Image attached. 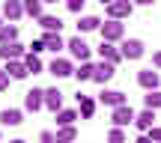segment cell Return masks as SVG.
<instances>
[{
    "label": "cell",
    "mask_w": 161,
    "mask_h": 143,
    "mask_svg": "<svg viewBox=\"0 0 161 143\" xmlns=\"http://www.w3.org/2000/svg\"><path fill=\"white\" fill-rule=\"evenodd\" d=\"M24 45L18 42H9V45H0V60H24Z\"/></svg>",
    "instance_id": "cell-14"
},
{
    "label": "cell",
    "mask_w": 161,
    "mask_h": 143,
    "mask_svg": "<svg viewBox=\"0 0 161 143\" xmlns=\"http://www.w3.org/2000/svg\"><path fill=\"white\" fill-rule=\"evenodd\" d=\"M78 116H80V110H57L54 119H57V125H75Z\"/></svg>",
    "instance_id": "cell-23"
},
{
    "label": "cell",
    "mask_w": 161,
    "mask_h": 143,
    "mask_svg": "<svg viewBox=\"0 0 161 143\" xmlns=\"http://www.w3.org/2000/svg\"><path fill=\"white\" fill-rule=\"evenodd\" d=\"M9 72H6V69H0V92H3V90H9Z\"/></svg>",
    "instance_id": "cell-30"
},
{
    "label": "cell",
    "mask_w": 161,
    "mask_h": 143,
    "mask_svg": "<svg viewBox=\"0 0 161 143\" xmlns=\"http://www.w3.org/2000/svg\"><path fill=\"white\" fill-rule=\"evenodd\" d=\"M155 0H134V6H152Z\"/></svg>",
    "instance_id": "cell-37"
},
{
    "label": "cell",
    "mask_w": 161,
    "mask_h": 143,
    "mask_svg": "<svg viewBox=\"0 0 161 143\" xmlns=\"http://www.w3.org/2000/svg\"><path fill=\"white\" fill-rule=\"evenodd\" d=\"M152 66H155V69H161V51L152 54Z\"/></svg>",
    "instance_id": "cell-35"
},
{
    "label": "cell",
    "mask_w": 161,
    "mask_h": 143,
    "mask_svg": "<svg viewBox=\"0 0 161 143\" xmlns=\"http://www.w3.org/2000/svg\"><path fill=\"white\" fill-rule=\"evenodd\" d=\"M98 27H102V21L96 15H84L78 21V33H90V30H98Z\"/></svg>",
    "instance_id": "cell-25"
},
{
    "label": "cell",
    "mask_w": 161,
    "mask_h": 143,
    "mask_svg": "<svg viewBox=\"0 0 161 143\" xmlns=\"http://www.w3.org/2000/svg\"><path fill=\"white\" fill-rule=\"evenodd\" d=\"M75 140H78V128H75V125H60L57 143H75Z\"/></svg>",
    "instance_id": "cell-22"
},
{
    "label": "cell",
    "mask_w": 161,
    "mask_h": 143,
    "mask_svg": "<svg viewBox=\"0 0 161 143\" xmlns=\"http://www.w3.org/2000/svg\"><path fill=\"white\" fill-rule=\"evenodd\" d=\"M24 63H27V69L33 72V74H39V72H42V60H39V54L27 51V54H24Z\"/></svg>",
    "instance_id": "cell-27"
},
{
    "label": "cell",
    "mask_w": 161,
    "mask_h": 143,
    "mask_svg": "<svg viewBox=\"0 0 161 143\" xmlns=\"http://www.w3.org/2000/svg\"><path fill=\"white\" fill-rule=\"evenodd\" d=\"M66 48H69V54H72L75 60H80V63H84V60H90V45H86L80 36L69 39V42H66Z\"/></svg>",
    "instance_id": "cell-6"
},
{
    "label": "cell",
    "mask_w": 161,
    "mask_h": 143,
    "mask_svg": "<svg viewBox=\"0 0 161 143\" xmlns=\"http://www.w3.org/2000/svg\"><path fill=\"white\" fill-rule=\"evenodd\" d=\"M119 51H122V57H125V60H140V57L146 54V45H143L140 39H125V42L119 45Z\"/></svg>",
    "instance_id": "cell-4"
},
{
    "label": "cell",
    "mask_w": 161,
    "mask_h": 143,
    "mask_svg": "<svg viewBox=\"0 0 161 143\" xmlns=\"http://www.w3.org/2000/svg\"><path fill=\"white\" fill-rule=\"evenodd\" d=\"M45 107V90H27L24 92V110H30V113H36V110Z\"/></svg>",
    "instance_id": "cell-3"
},
{
    "label": "cell",
    "mask_w": 161,
    "mask_h": 143,
    "mask_svg": "<svg viewBox=\"0 0 161 143\" xmlns=\"http://www.w3.org/2000/svg\"><path fill=\"white\" fill-rule=\"evenodd\" d=\"M134 143H155V140H152V137H149V134H146V131H143V134H140V137H137V140H134Z\"/></svg>",
    "instance_id": "cell-36"
},
{
    "label": "cell",
    "mask_w": 161,
    "mask_h": 143,
    "mask_svg": "<svg viewBox=\"0 0 161 143\" xmlns=\"http://www.w3.org/2000/svg\"><path fill=\"white\" fill-rule=\"evenodd\" d=\"M9 143H27V140H9Z\"/></svg>",
    "instance_id": "cell-39"
},
{
    "label": "cell",
    "mask_w": 161,
    "mask_h": 143,
    "mask_svg": "<svg viewBox=\"0 0 161 143\" xmlns=\"http://www.w3.org/2000/svg\"><path fill=\"white\" fill-rule=\"evenodd\" d=\"M30 51H33V54H42V51H48V48H45V42H42V39H36L33 45H30Z\"/></svg>",
    "instance_id": "cell-33"
},
{
    "label": "cell",
    "mask_w": 161,
    "mask_h": 143,
    "mask_svg": "<svg viewBox=\"0 0 161 143\" xmlns=\"http://www.w3.org/2000/svg\"><path fill=\"white\" fill-rule=\"evenodd\" d=\"M131 12H134V0H116V3L108 6V18H116V21L128 18Z\"/></svg>",
    "instance_id": "cell-5"
},
{
    "label": "cell",
    "mask_w": 161,
    "mask_h": 143,
    "mask_svg": "<svg viewBox=\"0 0 161 143\" xmlns=\"http://www.w3.org/2000/svg\"><path fill=\"white\" fill-rule=\"evenodd\" d=\"M36 21H39L42 30H51V33H60V30H63V21H60L57 15H42V18H36Z\"/></svg>",
    "instance_id": "cell-20"
},
{
    "label": "cell",
    "mask_w": 161,
    "mask_h": 143,
    "mask_svg": "<svg viewBox=\"0 0 161 143\" xmlns=\"http://www.w3.org/2000/svg\"><path fill=\"white\" fill-rule=\"evenodd\" d=\"M24 122V113L18 107H6V110H0V125H6V128H15V125H21Z\"/></svg>",
    "instance_id": "cell-12"
},
{
    "label": "cell",
    "mask_w": 161,
    "mask_h": 143,
    "mask_svg": "<svg viewBox=\"0 0 161 143\" xmlns=\"http://www.w3.org/2000/svg\"><path fill=\"white\" fill-rule=\"evenodd\" d=\"M92 74H96V63H90V60H84V63L75 69V78L78 80H92Z\"/></svg>",
    "instance_id": "cell-21"
},
{
    "label": "cell",
    "mask_w": 161,
    "mask_h": 143,
    "mask_svg": "<svg viewBox=\"0 0 161 143\" xmlns=\"http://www.w3.org/2000/svg\"><path fill=\"white\" fill-rule=\"evenodd\" d=\"M78 110H80V116H84V119H90L92 113H96V102H92L90 96H84V92H78Z\"/></svg>",
    "instance_id": "cell-18"
},
{
    "label": "cell",
    "mask_w": 161,
    "mask_h": 143,
    "mask_svg": "<svg viewBox=\"0 0 161 143\" xmlns=\"http://www.w3.org/2000/svg\"><path fill=\"white\" fill-rule=\"evenodd\" d=\"M137 84L143 86V90H158L161 78H158V72H152V69H140L137 72Z\"/></svg>",
    "instance_id": "cell-13"
},
{
    "label": "cell",
    "mask_w": 161,
    "mask_h": 143,
    "mask_svg": "<svg viewBox=\"0 0 161 143\" xmlns=\"http://www.w3.org/2000/svg\"><path fill=\"white\" fill-rule=\"evenodd\" d=\"M51 74H54V78H69V74H75V69H72V63H69L66 57H54Z\"/></svg>",
    "instance_id": "cell-15"
},
{
    "label": "cell",
    "mask_w": 161,
    "mask_h": 143,
    "mask_svg": "<svg viewBox=\"0 0 161 143\" xmlns=\"http://www.w3.org/2000/svg\"><path fill=\"white\" fill-rule=\"evenodd\" d=\"M24 12L30 18H42V0H24Z\"/></svg>",
    "instance_id": "cell-28"
},
{
    "label": "cell",
    "mask_w": 161,
    "mask_h": 143,
    "mask_svg": "<svg viewBox=\"0 0 161 143\" xmlns=\"http://www.w3.org/2000/svg\"><path fill=\"white\" fill-rule=\"evenodd\" d=\"M39 143H57V134H54V131H42L39 134Z\"/></svg>",
    "instance_id": "cell-32"
},
{
    "label": "cell",
    "mask_w": 161,
    "mask_h": 143,
    "mask_svg": "<svg viewBox=\"0 0 161 143\" xmlns=\"http://www.w3.org/2000/svg\"><path fill=\"white\" fill-rule=\"evenodd\" d=\"M84 3H86V0H66L69 12H80V9H84Z\"/></svg>",
    "instance_id": "cell-31"
},
{
    "label": "cell",
    "mask_w": 161,
    "mask_h": 143,
    "mask_svg": "<svg viewBox=\"0 0 161 143\" xmlns=\"http://www.w3.org/2000/svg\"><path fill=\"white\" fill-rule=\"evenodd\" d=\"M108 143H128V140H125V131H122L119 125H114V128L108 131Z\"/></svg>",
    "instance_id": "cell-29"
},
{
    "label": "cell",
    "mask_w": 161,
    "mask_h": 143,
    "mask_svg": "<svg viewBox=\"0 0 161 143\" xmlns=\"http://www.w3.org/2000/svg\"><path fill=\"white\" fill-rule=\"evenodd\" d=\"M98 57L108 60V63H119V60H125L122 51L116 48V42H104V39H102V45H98Z\"/></svg>",
    "instance_id": "cell-8"
},
{
    "label": "cell",
    "mask_w": 161,
    "mask_h": 143,
    "mask_svg": "<svg viewBox=\"0 0 161 143\" xmlns=\"http://www.w3.org/2000/svg\"><path fill=\"white\" fill-rule=\"evenodd\" d=\"M42 3H57V0H42Z\"/></svg>",
    "instance_id": "cell-40"
},
{
    "label": "cell",
    "mask_w": 161,
    "mask_h": 143,
    "mask_svg": "<svg viewBox=\"0 0 161 143\" xmlns=\"http://www.w3.org/2000/svg\"><path fill=\"white\" fill-rule=\"evenodd\" d=\"M98 102H102V104H108L110 110H114V107H119V104H128V102H125V92H119V90H102Z\"/></svg>",
    "instance_id": "cell-10"
},
{
    "label": "cell",
    "mask_w": 161,
    "mask_h": 143,
    "mask_svg": "<svg viewBox=\"0 0 161 143\" xmlns=\"http://www.w3.org/2000/svg\"><path fill=\"white\" fill-rule=\"evenodd\" d=\"M45 107L51 110V113H57V110H63V92L54 86V90H45Z\"/></svg>",
    "instance_id": "cell-16"
},
{
    "label": "cell",
    "mask_w": 161,
    "mask_h": 143,
    "mask_svg": "<svg viewBox=\"0 0 161 143\" xmlns=\"http://www.w3.org/2000/svg\"><path fill=\"white\" fill-rule=\"evenodd\" d=\"M134 116L137 113L131 110V104H119V107H114V113H110V122L125 128V125H134Z\"/></svg>",
    "instance_id": "cell-2"
},
{
    "label": "cell",
    "mask_w": 161,
    "mask_h": 143,
    "mask_svg": "<svg viewBox=\"0 0 161 143\" xmlns=\"http://www.w3.org/2000/svg\"><path fill=\"white\" fill-rule=\"evenodd\" d=\"M114 74H116V63H108V60H102V63L96 66V74H92V80L104 86L110 78H114Z\"/></svg>",
    "instance_id": "cell-9"
},
{
    "label": "cell",
    "mask_w": 161,
    "mask_h": 143,
    "mask_svg": "<svg viewBox=\"0 0 161 143\" xmlns=\"http://www.w3.org/2000/svg\"><path fill=\"white\" fill-rule=\"evenodd\" d=\"M0 27H3V21H0Z\"/></svg>",
    "instance_id": "cell-41"
},
{
    "label": "cell",
    "mask_w": 161,
    "mask_h": 143,
    "mask_svg": "<svg viewBox=\"0 0 161 143\" xmlns=\"http://www.w3.org/2000/svg\"><path fill=\"white\" fill-rule=\"evenodd\" d=\"M3 69L9 72V78H12V80H24V78L30 74V69H27V63H24V60H6Z\"/></svg>",
    "instance_id": "cell-11"
},
{
    "label": "cell",
    "mask_w": 161,
    "mask_h": 143,
    "mask_svg": "<svg viewBox=\"0 0 161 143\" xmlns=\"http://www.w3.org/2000/svg\"><path fill=\"white\" fill-rule=\"evenodd\" d=\"M98 33H102L104 42H119L122 36H125V27H122V21H116V18H108V21L98 27Z\"/></svg>",
    "instance_id": "cell-1"
},
{
    "label": "cell",
    "mask_w": 161,
    "mask_h": 143,
    "mask_svg": "<svg viewBox=\"0 0 161 143\" xmlns=\"http://www.w3.org/2000/svg\"><path fill=\"white\" fill-rule=\"evenodd\" d=\"M110 3H116V0H102V6H110Z\"/></svg>",
    "instance_id": "cell-38"
},
{
    "label": "cell",
    "mask_w": 161,
    "mask_h": 143,
    "mask_svg": "<svg viewBox=\"0 0 161 143\" xmlns=\"http://www.w3.org/2000/svg\"><path fill=\"white\" fill-rule=\"evenodd\" d=\"M9 42H18V27L15 24H3L0 27V45H9Z\"/></svg>",
    "instance_id": "cell-24"
},
{
    "label": "cell",
    "mask_w": 161,
    "mask_h": 143,
    "mask_svg": "<svg viewBox=\"0 0 161 143\" xmlns=\"http://www.w3.org/2000/svg\"><path fill=\"white\" fill-rule=\"evenodd\" d=\"M152 119H155V110H149V107H143L137 116H134V125L140 128V131H149L152 128Z\"/></svg>",
    "instance_id": "cell-19"
},
{
    "label": "cell",
    "mask_w": 161,
    "mask_h": 143,
    "mask_svg": "<svg viewBox=\"0 0 161 143\" xmlns=\"http://www.w3.org/2000/svg\"><path fill=\"white\" fill-rule=\"evenodd\" d=\"M143 104H146L149 110H161V90H146Z\"/></svg>",
    "instance_id": "cell-26"
},
{
    "label": "cell",
    "mask_w": 161,
    "mask_h": 143,
    "mask_svg": "<svg viewBox=\"0 0 161 143\" xmlns=\"http://www.w3.org/2000/svg\"><path fill=\"white\" fill-rule=\"evenodd\" d=\"M146 134H149V137L155 140V143H161V128H158V125H152V128H149Z\"/></svg>",
    "instance_id": "cell-34"
},
{
    "label": "cell",
    "mask_w": 161,
    "mask_h": 143,
    "mask_svg": "<svg viewBox=\"0 0 161 143\" xmlns=\"http://www.w3.org/2000/svg\"><path fill=\"white\" fill-rule=\"evenodd\" d=\"M42 42H45V48H48V51H54V54H57L60 48H66L63 36H60V33H51V30H45V33H42Z\"/></svg>",
    "instance_id": "cell-17"
},
{
    "label": "cell",
    "mask_w": 161,
    "mask_h": 143,
    "mask_svg": "<svg viewBox=\"0 0 161 143\" xmlns=\"http://www.w3.org/2000/svg\"><path fill=\"white\" fill-rule=\"evenodd\" d=\"M21 15H27V12H24V0H3V18L6 21L15 24Z\"/></svg>",
    "instance_id": "cell-7"
}]
</instances>
